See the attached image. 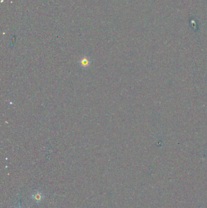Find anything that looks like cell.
<instances>
[{
  "label": "cell",
  "instance_id": "cell-2",
  "mask_svg": "<svg viewBox=\"0 0 207 208\" xmlns=\"http://www.w3.org/2000/svg\"><path fill=\"white\" fill-rule=\"evenodd\" d=\"M81 65L83 67H87L89 65V64H90V61L89 60H88V58L86 57H84L83 58L81 61Z\"/></svg>",
  "mask_w": 207,
  "mask_h": 208
},
{
  "label": "cell",
  "instance_id": "cell-3",
  "mask_svg": "<svg viewBox=\"0 0 207 208\" xmlns=\"http://www.w3.org/2000/svg\"><path fill=\"white\" fill-rule=\"evenodd\" d=\"M18 208H21V207H18Z\"/></svg>",
  "mask_w": 207,
  "mask_h": 208
},
{
  "label": "cell",
  "instance_id": "cell-1",
  "mask_svg": "<svg viewBox=\"0 0 207 208\" xmlns=\"http://www.w3.org/2000/svg\"><path fill=\"white\" fill-rule=\"evenodd\" d=\"M32 199L35 200L36 202H40L44 198V195L41 192L37 191V192L32 195Z\"/></svg>",
  "mask_w": 207,
  "mask_h": 208
}]
</instances>
